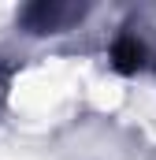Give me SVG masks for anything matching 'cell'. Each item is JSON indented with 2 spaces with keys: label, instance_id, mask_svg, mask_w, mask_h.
<instances>
[{
  "label": "cell",
  "instance_id": "cell-1",
  "mask_svg": "<svg viewBox=\"0 0 156 160\" xmlns=\"http://www.w3.org/2000/svg\"><path fill=\"white\" fill-rule=\"evenodd\" d=\"M93 4H78V0H30L15 11V26L30 38H56V34H67L78 30L85 19H89Z\"/></svg>",
  "mask_w": 156,
  "mask_h": 160
},
{
  "label": "cell",
  "instance_id": "cell-2",
  "mask_svg": "<svg viewBox=\"0 0 156 160\" xmlns=\"http://www.w3.org/2000/svg\"><path fill=\"white\" fill-rule=\"evenodd\" d=\"M149 63H153L149 41L138 34L134 19H126L115 30V38L108 41V67H112L115 75H123V78H134V75H141Z\"/></svg>",
  "mask_w": 156,
  "mask_h": 160
},
{
  "label": "cell",
  "instance_id": "cell-3",
  "mask_svg": "<svg viewBox=\"0 0 156 160\" xmlns=\"http://www.w3.org/2000/svg\"><path fill=\"white\" fill-rule=\"evenodd\" d=\"M15 75H19V60L0 52V123H4V116H7V101H11V86H15Z\"/></svg>",
  "mask_w": 156,
  "mask_h": 160
},
{
  "label": "cell",
  "instance_id": "cell-4",
  "mask_svg": "<svg viewBox=\"0 0 156 160\" xmlns=\"http://www.w3.org/2000/svg\"><path fill=\"white\" fill-rule=\"evenodd\" d=\"M149 67H153V71H156V52H153V63H149Z\"/></svg>",
  "mask_w": 156,
  "mask_h": 160
}]
</instances>
